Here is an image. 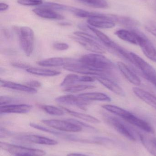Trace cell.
Here are the masks:
<instances>
[{
  "label": "cell",
  "mask_w": 156,
  "mask_h": 156,
  "mask_svg": "<svg viewBox=\"0 0 156 156\" xmlns=\"http://www.w3.org/2000/svg\"><path fill=\"white\" fill-rule=\"evenodd\" d=\"M78 62L90 69L96 74V76L107 77L115 68L111 60L101 54L96 53L84 55L78 59Z\"/></svg>",
  "instance_id": "1"
},
{
  "label": "cell",
  "mask_w": 156,
  "mask_h": 156,
  "mask_svg": "<svg viewBox=\"0 0 156 156\" xmlns=\"http://www.w3.org/2000/svg\"><path fill=\"white\" fill-rule=\"evenodd\" d=\"M72 39L88 51L96 54H102L106 52L105 48L99 43L97 37L84 32H76Z\"/></svg>",
  "instance_id": "2"
},
{
  "label": "cell",
  "mask_w": 156,
  "mask_h": 156,
  "mask_svg": "<svg viewBox=\"0 0 156 156\" xmlns=\"http://www.w3.org/2000/svg\"><path fill=\"white\" fill-rule=\"evenodd\" d=\"M19 44L21 49L27 57H30L34 51V34L30 27H22L17 29Z\"/></svg>",
  "instance_id": "3"
},
{
  "label": "cell",
  "mask_w": 156,
  "mask_h": 156,
  "mask_svg": "<svg viewBox=\"0 0 156 156\" xmlns=\"http://www.w3.org/2000/svg\"><path fill=\"white\" fill-rule=\"evenodd\" d=\"M104 120L115 131L127 139L132 141H136V137L132 130L117 117L110 115H105Z\"/></svg>",
  "instance_id": "4"
},
{
  "label": "cell",
  "mask_w": 156,
  "mask_h": 156,
  "mask_svg": "<svg viewBox=\"0 0 156 156\" xmlns=\"http://www.w3.org/2000/svg\"><path fill=\"white\" fill-rule=\"evenodd\" d=\"M0 147L3 150L14 155L22 154L32 156H43L46 154L45 151L40 149L28 148L3 142L0 143Z\"/></svg>",
  "instance_id": "5"
},
{
  "label": "cell",
  "mask_w": 156,
  "mask_h": 156,
  "mask_svg": "<svg viewBox=\"0 0 156 156\" xmlns=\"http://www.w3.org/2000/svg\"><path fill=\"white\" fill-rule=\"evenodd\" d=\"M41 122L51 128L64 132L78 133L82 131V127L68 120H43Z\"/></svg>",
  "instance_id": "6"
},
{
  "label": "cell",
  "mask_w": 156,
  "mask_h": 156,
  "mask_svg": "<svg viewBox=\"0 0 156 156\" xmlns=\"http://www.w3.org/2000/svg\"><path fill=\"white\" fill-rule=\"evenodd\" d=\"M139 39V45L144 55L150 60L156 63V48L148 37L142 32L136 30Z\"/></svg>",
  "instance_id": "7"
},
{
  "label": "cell",
  "mask_w": 156,
  "mask_h": 156,
  "mask_svg": "<svg viewBox=\"0 0 156 156\" xmlns=\"http://www.w3.org/2000/svg\"><path fill=\"white\" fill-rule=\"evenodd\" d=\"M55 101L59 103L76 106L84 110H86V106L90 103V102L82 99L78 96L71 94L59 96L57 97Z\"/></svg>",
  "instance_id": "8"
},
{
  "label": "cell",
  "mask_w": 156,
  "mask_h": 156,
  "mask_svg": "<svg viewBox=\"0 0 156 156\" xmlns=\"http://www.w3.org/2000/svg\"><path fill=\"white\" fill-rule=\"evenodd\" d=\"M33 108L31 105L14 104L2 105L0 107L1 114H25L29 112Z\"/></svg>",
  "instance_id": "9"
},
{
  "label": "cell",
  "mask_w": 156,
  "mask_h": 156,
  "mask_svg": "<svg viewBox=\"0 0 156 156\" xmlns=\"http://www.w3.org/2000/svg\"><path fill=\"white\" fill-rule=\"evenodd\" d=\"M95 78L101 84L115 94L121 96L125 95L122 88L110 78L105 76H96Z\"/></svg>",
  "instance_id": "10"
},
{
  "label": "cell",
  "mask_w": 156,
  "mask_h": 156,
  "mask_svg": "<svg viewBox=\"0 0 156 156\" xmlns=\"http://www.w3.org/2000/svg\"><path fill=\"white\" fill-rule=\"evenodd\" d=\"M77 60L61 57H53L40 60L37 62L38 66L43 67H60L76 62Z\"/></svg>",
  "instance_id": "11"
},
{
  "label": "cell",
  "mask_w": 156,
  "mask_h": 156,
  "mask_svg": "<svg viewBox=\"0 0 156 156\" xmlns=\"http://www.w3.org/2000/svg\"><path fill=\"white\" fill-rule=\"evenodd\" d=\"M115 34L120 39L132 44L138 45L139 39L136 29L133 28L131 30L121 29L115 32Z\"/></svg>",
  "instance_id": "12"
},
{
  "label": "cell",
  "mask_w": 156,
  "mask_h": 156,
  "mask_svg": "<svg viewBox=\"0 0 156 156\" xmlns=\"http://www.w3.org/2000/svg\"><path fill=\"white\" fill-rule=\"evenodd\" d=\"M18 139L34 144L46 145H56L58 142L56 140L35 135H23L17 137Z\"/></svg>",
  "instance_id": "13"
},
{
  "label": "cell",
  "mask_w": 156,
  "mask_h": 156,
  "mask_svg": "<svg viewBox=\"0 0 156 156\" xmlns=\"http://www.w3.org/2000/svg\"><path fill=\"white\" fill-rule=\"evenodd\" d=\"M124 120L129 123L140 128L147 133L154 134V128L148 123L140 119L132 113Z\"/></svg>",
  "instance_id": "14"
},
{
  "label": "cell",
  "mask_w": 156,
  "mask_h": 156,
  "mask_svg": "<svg viewBox=\"0 0 156 156\" xmlns=\"http://www.w3.org/2000/svg\"><path fill=\"white\" fill-rule=\"evenodd\" d=\"M117 66L125 79L134 85L139 86L141 84V80L138 76L135 74L130 68L123 62H117Z\"/></svg>",
  "instance_id": "15"
},
{
  "label": "cell",
  "mask_w": 156,
  "mask_h": 156,
  "mask_svg": "<svg viewBox=\"0 0 156 156\" xmlns=\"http://www.w3.org/2000/svg\"><path fill=\"white\" fill-rule=\"evenodd\" d=\"M33 12L36 15L46 19L61 20L64 19V16L58 13L53 9L41 6L33 9Z\"/></svg>",
  "instance_id": "16"
},
{
  "label": "cell",
  "mask_w": 156,
  "mask_h": 156,
  "mask_svg": "<svg viewBox=\"0 0 156 156\" xmlns=\"http://www.w3.org/2000/svg\"><path fill=\"white\" fill-rule=\"evenodd\" d=\"M132 90L134 94L140 100L156 110V96L138 87H133Z\"/></svg>",
  "instance_id": "17"
},
{
  "label": "cell",
  "mask_w": 156,
  "mask_h": 156,
  "mask_svg": "<svg viewBox=\"0 0 156 156\" xmlns=\"http://www.w3.org/2000/svg\"><path fill=\"white\" fill-rule=\"evenodd\" d=\"M141 143L146 149L153 156H156V138L147 134H138Z\"/></svg>",
  "instance_id": "18"
},
{
  "label": "cell",
  "mask_w": 156,
  "mask_h": 156,
  "mask_svg": "<svg viewBox=\"0 0 156 156\" xmlns=\"http://www.w3.org/2000/svg\"><path fill=\"white\" fill-rule=\"evenodd\" d=\"M1 85L4 88H8L11 90L20 91L28 93H36L37 92L36 89L31 88L27 85L16 83L13 82L8 81L1 80Z\"/></svg>",
  "instance_id": "19"
},
{
  "label": "cell",
  "mask_w": 156,
  "mask_h": 156,
  "mask_svg": "<svg viewBox=\"0 0 156 156\" xmlns=\"http://www.w3.org/2000/svg\"><path fill=\"white\" fill-rule=\"evenodd\" d=\"M78 96L86 101H100L110 102L111 98L105 94L101 92H89L80 94Z\"/></svg>",
  "instance_id": "20"
},
{
  "label": "cell",
  "mask_w": 156,
  "mask_h": 156,
  "mask_svg": "<svg viewBox=\"0 0 156 156\" xmlns=\"http://www.w3.org/2000/svg\"><path fill=\"white\" fill-rule=\"evenodd\" d=\"M29 74L44 77H54L59 76L61 72L56 70L45 68L30 67L26 70Z\"/></svg>",
  "instance_id": "21"
},
{
  "label": "cell",
  "mask_w": 156,
  "mask_h": 156,
  "mask_svg": "<svg viewBox=\"0 0 156 156\" xmlns=\"http://www.w3.org/2000/svg\"><path fill=\"white\" fill-rule=\"evenodd\" d=\"M102 107L108 112L121 117L124 120L131 113L130 112L121 107L112 105H102Z\"/></svg>",
  "instance_id": "22"
},
{
  "label": "cell",
  "mask_w": 156,
  "mask_h": 156,
  "mask_svg": "<svg viewBox=\"0 0 156 156\" xmlns=\"http://www.w3.org/2000/svg\"><path fill=\"white\" fill-rule=\"evenodd\" d=\"M63 108L69 114L71 115L74 116V117H76V118H79V119H81V120L89 122L91 123L98 124L100 122L99 119H97L96 117L92 116V115L85 114L82 113L75 112V111L69 110V109H67L66 108Z\"/></svg>",
  "instance_id": "23"
},
{
  "label": "cell",
  "mask_w": 156,
  "mask_h": 156,
  "mask_svg": "<svg viewBox=\"0 0 156 156\" xmlns=\"http://www.w3.org/2000/svg\"><path fill=\"white\" fill-rule=\"evenodd\" d=\"M87 27L92 32H93L95 34V35L96 36V37H97L98 39L100 40V42H101L105 46L109 48L111 46L112 44L114 41H112L108 36L106 35L104 33H103L100 30H98L96 28L90 26L88 25Z\"/></svg>",
  "instance_id": "24"
},
{
  "label": "cell",
  "mask_w": 156,
  "mask_h": 156,
  "mask_svg": "<svg viewBox=\"0 0 156 156\" xmlns=\"http://www.w3.org/2000/svg\"><path fill=\"white\" fill-rule=\"evenodd\" d=\"M81 2L97 8H108L109 5L105 0H78Z\"/></svg>",
  "instance_id": "25"
},
{
  "label": "cell",
  "mask_w": 156,
  "mask_h": 156,
  "mask_svg": "<svg viewBox=\"0 0 156 156\" xmlns=\"http://www.w3.org/2000/svg\"><path fill=\"white\" fill-rule=\"evenodd\" d=\"M40 107L45 112L50 115L61 116L65 114L64 111L62 109L53 105H40Z\"/></svg>",
  "instance_id": "26"
},
{
  "label": "cell",
  "mask_w": 156,
  "mask_h": 156,
  "mask_svg": "<svg viewBox=\"0 0 156 156\" xmlns=\"http://www.w3.org/2000/svg\"><path fill=\"white\" fill-rule=\"evenodd\" d=\"M94 85L91 84H76V85H71L69 87H66L64 89V91L65 92L70 93H77L82 91L88 89H92L95 88Z\"/></svg>",
  "instance_id": "27"
},
{
  "label": "cell",
  "mask_w": 156,
  "mask_h": 156,
  "mask_svg": "<svg viewBox=\"0 0 156 156\" xmlns=\"http://www.w3.org/2000/svg\"><path fill=\"white\" fill-rule=\"evenodd\" d=\"M79 76L76 74H69L64 78L60 83V86L64 88L73 85L75 83L78 82Z\"/></svg>",
  "instance_id": "28"
},
{
  "label": "cell",
  "mask_w": 156,
  "mask_h": 156,
  "mask_svg": "<svg viewBox=\"0 0 156 156\" xmlns=\"http://www.w3.org/2000/svg\"><path fill=\"white\" fill-rule=\"evenodd\" d=\"M29 125L33 128L37 129V130H40V131H43V132H46V133H49L51 134L55 135L61 136L62 137H64V138H66V136L67 135V134H65L60 133V132L51 130V129H49V128L39 125L37 124L34 123H30L29 124Z\"/></svg>",
  "instance_id": "29"
},
{
  "label": "cell",
  "mask_w": 156,
  "mask_h": 156,
  "mask_svg": "<svg viewBox=\"0 0 156 156\" xmlns=\"http://www.w3.org/2000/svg\"><path fill=\"white\" fill-rule=\"evenodd\" d=\"M92 144H97L104 146H112L114 145V142L110 138L102 137H94L91 140Z\"/></svg>",
  "instance_id": "30"
},
{
  "label": "cell",
  "mask_w": 156,
  "mask_h": 156,
  "mask_svg": "<svg viewBox=\"0 0 156 156\" xmlns=\"http://www.w3.org/2000/svg\"><path fill=\"white\" fill-rule=\"evenodd\" d=\"M21 100L12 96H2L0 97V105H9L19 102Z\"/></svg>",
  "instance_id": "31"
},
{
  "label": "cell",
  "mask_w": 156,
  "mask_h": 156,
  "mask_svg": "<svg viewBox=\"0 0 156 156\" xmlns=\"http://www.w3.org/2000/svg\"><path fill=\"white\" fill-rule=\"evenodd\" d=\"M17 2L19 4L27 6H36L43 4V0H17Z\"/></svg>",
  "instance_id": "32"
},
{
  "label": "cell",
  "mask_w": 156,
  "mask_h": 156,
  "mask_svg": "<svg viewBox=\"0 0 156 156\" xmlns=\"http://www.w3.org/2000/svg\"><path fill=\"white\" fill-rule=\"evenodd\" d=\"M54 48L59 51H64L67 50L69 48V46L68 44L61 42H56L53 44Z\"/></svg>",
  "instance_id": "33"
},
{
  "label": "cell",
  "mask_w": 156,
  "mask_h": 156,
  "mask_svg": "<svg viewBox=\"0 0 156 156\" xmlns=\"http://www.w3.org/2000/svg\"><path fill=\"white\" fill-rule=\"evenodd\" d=\"M67 120L73 123L76 124L78 125L79 126H81V127H86V128L91 129V130H93V131H96V129L94 128V127H93V126L87 124L83 122L78 121V120H75V119H67Z\"/></svg>",
  "instance_id": "34"
},
{
  "label": "cell",
  "mask_w": 156,
  "mask_h": 156,
  "mask_svg": "<svg viewBox=\"0 0 156 156\" xmlns=\"http://www.w3.org/2000/svg\"><path fill=\"white\" fill-rule=\"evenodd\" d=\"M96 80L95 77L93 76L84 75V76H79L78 82H92Z\"/></svg>",
  "instance_id": "35"
},
{
  "label": "cell",
  "mask_w": 156,
  "mask_h": 156,
  "mask_svg": "<svg viewBox=\"0 0 156 156\" xmlns=\"http://www.w3.org/2000/svg\"><path fill=\"white\" fill-rule=\"evenodd\" d=\"M146 29L156 37V23H149L145 26Z\"/></svg>",
  "instance_id": "36"
},
{
  "label": "cell",
  "mask_w": 156,
  "mask_h": 156,
  "mask_svg": "<svg viewBox=\"0 0 156 156\" xmlns=\"http://www.w3.org/2000/svg\"><path fill=\"white\" fill-rule=\"evenodd\" d=\"M26 85L31 87V88L36 89V88H38L41 87L42 84L38 81L32 80L26 83Z\"/></svg>",
  "instance_id": "37"
},
{
  "label": "cell",
  "mask_w": 156,
  "mask_h": 156,
  "mask_svg": "<svg viewBox=\"0 0 156 156\" xmlns=\"http://www.w3.org/2000/svg\"><path fill=\"white\" fill-rule=\"evenodd\" d=\"M12 66L14 67L25 69V70H26L28 68L30 67L29 65L25 64V63H20V62H14V63H12Z\"/></svg>",
  "instance_id": "38"
},
{
  "label": "cell",
  "mask_w": 156,
  "mask_h": 156,
  "mask_svg": "<svg viewBox=\"0 0 156 156\" xmlns=\"http://www.w3.org/2000/svg\"><path fill=\"white\" fill-rule=\"evenodd\" d=\"M8 7H9V5L7 4L2 2L0 3V11L1 12L5 11L8 9Z\"/></svg>",
  "instance_id": "39"
},
{
  "label": "cell",
  "mask_w": 156,
  "mask_h": 156,
  "mask_svg": "<svg viewBox=\"0 0 156 156\" xmlns=\"http://www.w3.org/2000/svg\"><path fill=\"white\" fill-rule=\"evenodd\" d=\"M67 156H90L87 155L83 154H70L67 155Z\"/></svg>",
  "instance_id": "40"
},
{
  "label": "cell",
  "mask_w": 156,
  "mask_h": 156,
  "mask_svg": "<svg viewBox=\"0 0 156 156\" xmlns=\"http://www.w3.org/2000/svg\"><path fill=\"white\" fill-rule=\"evenodd\" d=\"M151 83H152V84H154V86L156 88V78L152 82H151Z\"/></svg>",
  "instance_id": "41"
},
{
  "label": "cell",
  "mask_w": 156,
  "mask_h": 156,
  "mask_svg": "<svg viewBox=\"0 0 156 156\" xmlns=\"http://www.w3.org/2000/svg\"><path fill=\"white\" fill-rule=\"evenodd\" d=\"M14 156H32L29 155L19 154V155H15Z\"/></svg>",
  "instance_id": "42"
}]
</instances>
